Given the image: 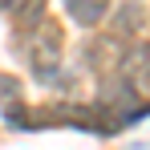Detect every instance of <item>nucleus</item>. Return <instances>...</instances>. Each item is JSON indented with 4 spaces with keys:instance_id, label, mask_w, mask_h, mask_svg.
I'll return each instance as SVG.
<instances>
[{
    "instance_id": "obj_2",
    "label": "nucleus",
    "mask_w": 150,
    "mask_h": 150,
    "mask_svg": "<svg viewBox=\"0 0 150 150\" xmlns=\"http://www.w3.org/2000/svg\"><path fill=\"white\" fill-rule=\"evenodd\" d=\"M118 77L130 85V93L142 101V105H150V41L146 45H130V49L122 53Z\"/></svg>"
},
{
    "instance_id": "obj_4",
    "label": "nucleus",
    "mask_w": 150,
    "mask_h": 150,
    "mask_svg": "<svg viewBox=\"0 0 150 150\" xmlns=\"http://www.w3.org/2000/svg\"><path fill=\"white\" fill-rule=\"evenodd\" d=\"M0 105H4V110L21 105V81L8 77V73H0Z\"/></svg>"
},
{
    "instance_id": "obj_3",
    "label": "nucleus",
    "mask_w": 150,
    "mask_h": 150,
    "mask_svg": "<svg viewBox=\"0 0 150 150\" xmlns=\"http://www.w3.org/2000/svg\"><path fill=\"white\" fill-rule=\"evenodd\" d=\"M61 8L69 12V21L81 28H93L105 21V12H110V0H61Z\"/></svg>"
},
{
    "instance_id": "obj_1",
    "label": "nucleus",
    "mask_w": 150,
    "mask_h": 150,
    "mask_svg": "<svg viewBox=\"0 0 150 150\" xmlns=\"http://www.w3.org/2000/svg\"><path fill=\"white\" fill-rule=\"evenodd\" d=\"M21 45H25L21 57H25L28 73L37 77V81H45V85H53L61 77V28L45 21V25H37L33 33H25Z\"/></svg>"
},
{
    "instance_id": "obj_5",
    "label": "nucleus",
    "mask_w": 150,
    "mask_h": 150,
    "mask_svg": "<svg viewBox=\"0 0 150 150\" xmlns=\"http://www.w3.org/2000/svg\"><path fill=\"white\" fill-rule=\"evenodd\" d=\"M4 8H12V0H0V12H4Z\"/></svg>"
}]
</instances>
